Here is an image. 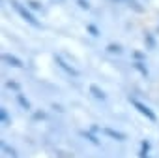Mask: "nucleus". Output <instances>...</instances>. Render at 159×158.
Here are the masks:
<instances>
[{
    "label": "nucleus",
    "instance_id": "8",
    "mask_svg": "<svg viewBox=\"0 0 159 158\" xmlns=\"http://www.w3.org/2000/svg\"><path fill=\"white\" fill-rule=\"evenodd\" d=\"M17 98H19V102H21V106H23V107H26V109L30 107V104H28V102H26V100H25L21 94H17Z\"/></svg>",
    "mask_w": 159,
    "mask_h": 158
},
{
    "label": "nucleus",
    "instance_id": "4",
    "mask_svg": "<svg viewBox=\"0 0 159 158\" xmlns=\"http://www.w3.org/2000/svg\"><path fill=\"white\" fill-rule=\"evenodd\" d=\"M101 132H103V134H107V136H111V137H114V139H118V141H124V139H125V136H124V134L114 132V130H109V128H101Z\"/></svg>",
    "mask_w": 159,
    "mask_h": 158
},
{
    "label": "nucleus",
    "instance_id": "11",
    "mask_svg": "<svg viewBox=\"0 0 159 158\" xmlns=\"http://www.w3.org/2000/svg\"><path fill=\"white\" fill-rule=\"evenodd\" d=\"M2 121H4V124H8V115H6V109H2Z\"/></svg>",
    "mask_w": 159,
    "mask_h": 158
},
{
    "label": "nucleus",
    "instance_id": "6",
    "mask_svg": "<svg viewBox=\"0 0 159 158\" xmlns=\"http://www.w3.org/2000/svg\"><path fill=\"white\" fill-rule=\"evenodd\" d=\"M90 92H92L98 100H105V92H103V91H99L96 85H92V87H90Z\"/></svg>",
    "mask_w": 159,
    "mask_h": 158
},
{
    "label": "nucleus",
    "instance_id": "3",
    "mask_svg": "<svg viewBox=\"0 0 159 158\" xmlns=\"http://www.w3.org/2000/svg\"><path fill=\"white\" fill-rule=\"evenodd\" d=\"M54 60H56V64H58L66 73H69V75H73V77H77V75H79V72H77L73 66H67V62H64V58H62V57H58V55H56V57H54Z\"/></svg>",
    "mask_w": 159,
    "mask_h": 158
},
{
    "label": "nucleus",
    "instance_id": "10",
    "mask_svg": "<svg viewBox=\"0 0 159 158\" xmlns=\"http://www.w3.org/2000/svg\"><path fill=\"white\" fill-rule=\"evenodd\" d=\"M109 51H111V53H122V49H120L118 45H116V47H114V45H109Z\"/></svg>",
    "mask_w": 159,
    "mask_h": 158
},
{
    "label": "nucleus",
    "instance_id": "9",
    "mask_svg": "<svg viewBox=\"0 0 159 158\" xmlns=\"http://www.w3.org/2000/svg\"><path fill=\"white\" fill-rule=\"evenodd\" d=\"M79 6H81L83 10H88L90 6H88V0H79Z\"/></svg>",
    "mask_w": 159,
    "mask_h": 158
},
{
    "label": "nucleus",
    "instance_id": "7",
    "mask_svg": "<svg viewBox=\"0 0 159 158\" xmlns=\"http://www.w3.org/2000/svg\"><path fill=\"white\" fill-rule=\"evenodd\" d=\"M28 6H30L32 10H41V6H39V2H36V0H30V2H28Z\"/></svg>",
    "mask_w": 159,
    "mask_h": 158
},
{
    "label": "nucleus",
    "instance_id": "5",
    "mask_svg": "<svg viewBox=\"0 0 159 158\" xmlns=\"http://www.w3.org/2000/svg\"><path fill=\"white\" fill-rule=\"evenodd\" d=\"M2 58H4V62H10V66H15V68H23V62H21L19 58H15V57H10V55H4Z\"/></svg>",
    "mask_w": 159,
    "mask_h": 158
},
{
    "label": "nucleus",
    "instance_id": "2",
    "mask_svg": "<svg viewBox=\"0 0 159 158\" xmlns=\"http://www.w3.org/2000/svg\"><path fill=\"white\" fill-rule=\"evenodd\" d=\"M129 102H131V104H133V106L137 107V111H139L140 115H144V117H146L148 121H152V122H155V121H157L155 113H153V111H152V109H150L148 106H144L142 102H139L137 98H131V96H129Z\"/></svg>",
    "mask_w": 159,
    "mask_h": 158
},
{
    "label": "nucleus",
    "instance_id": "1",
    "mask_svg": "<svg viewBox=\"0 0 159 158\" xmlns=\"http://www.w3.org/2000/svg\"><path fill=\"white\" fill-rule=\"evenodd\" d=\"M11 6H13V10H15V12H17V13H19V15H21L28 25H32V27H36V28H39V27H41V25H39V21H36V17H34L26 8H23V6L17 2V0H11Z\"/></svg>",
    "mask_w": 159,
    "mask_h": 158
},
{
    "label": "nucleus",
    "instance_id": "12",
    "mask_svg": "<svg viewBox=\"0 0 159 158\" xmlns=\"http://www.w3.org/2000/svg\"><path fill=\"white\" fill-rule=\"evenodd\" d=\"M88 30H90V32H92V34H94V36H98V30H96V28H94V27H92V25H90V27H88Z\"/></svg>",
    "mask_w": 159,
    "mask_h": 158
}]
</instances>
